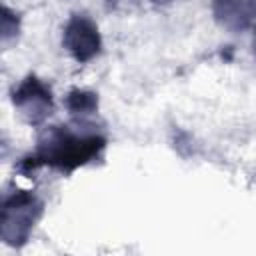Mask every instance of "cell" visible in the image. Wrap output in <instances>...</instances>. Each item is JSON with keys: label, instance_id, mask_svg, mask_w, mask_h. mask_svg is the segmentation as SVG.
<instances>
[{"label": "cell", "instance_id": "cell-2", "mask_svg": "<svg viewBox=\"0 0 256 256\" xmlns=\"http://www.w3.org/2000/svg\"><path fill=\"white\" fill-rule=\"evenodd\" d=\"M44 204L30 190H16L8 194L2 202L0 214V236L4 244L20 248L28 242L30 232L38 218L42 216Z\"/></svg>", "mask_w": 256, "mask_h": 256}, {"label": "cell", "instance_id": "cell-4", "mask_svg": "<svg viewBox=\"0 0 256 256\" xmlns=\"http://www.w3.org/2000/svg\"><path fill=\"white\" fill-rule=\"evenodd\" d=\"M62 44L76 62L86 64L94 60L102 50V38L96 22L86 14L70 16V20L64 26Z\"/></svg>", "mask_w": 256, "mask_h": 256}, {"label": "cell", "instance_id": "cell-6", "mask_svg": "<svg viewBox=\"0 0 256 256\" xmlns=\"http://www.w3.org/2000/svg\"><path fill=\"white\" fill-rule=\"evenodd\" d=\"M66 108L70 110L72 116H88L92 112H96L98 108V94L90 92V90H72L66 96Z\"/></svg>", "mask_w": 256, "mask_h": 256}, {"label": "cell", "instance_id": "cell-5", "mask_svg": "<svg viewBox=\"0 0 256 256\" xmlns=\"http://www.w3.org/2000/svg\"><path fill=\"white\" fill-rule=\"evenodd\" d=\"M212 14L218 26L228 32H244L252 26L256 6L252 0H212Z\"/></svg>", "mask_w": 256, "mask_h": 256}, {"label": "cell", "instance_id": "cell-8", "mask_svg": "<svg viewBox=\"0 0 256 256\" xmlns=\"http://www.w3.org/2000/svg\"><path fill=\"white\" fill-rule=\"evenodd\" d=\"M254 52H256V42H254Z\"/></svg>", "mask_w": 256, "mask_h": 256}, {"label": "cell", "instance_id": "cell-3", "mask_svg": "<svg viewBox=\"0 0 256 256\" xmlns=\"http://www.w3.org/2000/svg\"><path fill=\"white\" fill-rule=\"evenodd\" d=\"M12 102L20 110L24 120L32 126L42 124L52 114V108H54L50 86L34 74H28L12 90Z\"/></svg>", "mask_w": 256, "mask_h": 256}, {"label": "cell", "instance_id": "cell-1", "mask_svg": "<svg viewBox=\"0 0 256 256\" xmlns=\"http://www.w3.org/2000/svg\"><path fill=\"white\" fill-rule=\"evenodd\" d=\"M106 146V138L96 132H76L68 126L46 128L32 154L22 160V170L32 172L38 168H54L60 172H72L94 158Z\"/></svg>", "mask_w": 256, "mask_h": 256}, {"label": "cell", "instance_id": "cell-7", "mask_svg": "<svg viewBox=\"0 0 256 256\" xmlns=\"http://www.w3.org/2000/svg\"><path fill=\"white\" fill-rule=\"evenodd\" d=\"M148 2H152V4H168L172 0H148Z\"/></svg>", "mask_w": 256, "mask_h": 256}, {"label": "cell", "instance_id": "cell-9", "mask_svg": "<svg viewBox=\"0 0 256 256\" xmlns=\"http://www.w3.org/2000/svg\"><path fill=\"white\" fill-rule=\"evenodd\" d=\"M254 6H256V2H254Z\"/></svg>", "mask_w": 256, "mask_h": 256}]
</instances>
